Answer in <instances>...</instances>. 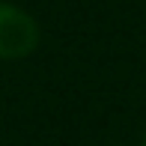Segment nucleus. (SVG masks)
I'll list each match as a JSON object with an SVG mask.
<instances>
[{
  "label": "nucleus",
  "instance_id": "f03ea898",
  "mask_svg": "<svg viewBox=\"0 0 146 146\" xmlns=\"http://www.w3.org/2000/svg\"><path fill=\"white\" fill-rule=\"evenodd\" d=\"M143 146H146V131H143Z\"/></svg>",
  "mask_w": 146,
  "mask_h": 146
},
{
  "label": "nucleus",
  "instance_id": "f257e3e1",
  "mask_svg": "<svg viewBox=\"0 0 146 146\" xmlns=\"http://www.w3.org/2000/svg\"><path fill=\"white\" fill-rule=\"evenodd\" d=\"M39 42H42V30L36 18L21 6L0 0V60L6 63L24 60L36 54Z\"/></svg>",
  "mask_w": 146,
  "mask_h": 146
}]
</instances>
